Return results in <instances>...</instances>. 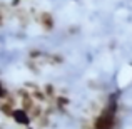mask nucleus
<instances>
[{"label":"nucleus","mask_w":132,"mask_h":129,"mask_svg":"<svg viewBox=\"0 0 132 129\" xmlns=\"http://www.w3.org/2000/svg\"><path fill=\"white\" fill-rule=\"evenodd\" d=\"M48 60H50V64H62L64 62V57H62L60 54H54V55H48Z\"/></svg>","instance_id":"nucleus-9"},{"label":"nucleus","mask_w":132,"mask_h":129,"mask_svg":"<svg viewBox=\"0 0 132 129\" xmlns=\"http://www.w3.org/2000/svg\"><path fill=\"white\" fill-rule=\"evenodd\" d=\"M3 22H5V17H0V27L3 25Z\"/></svg>","instance_id":"nucleus-11"},{"label":"nucleus","mask_w":132,"mask_h":129,"mask_svg":"<svg viewBox=\"0 0 132 129\" xmlns=\"http://www.w3.org/2000/svg\"><path fill=\"white\" fill-rule=\"evenodd\" d=\"M50 116H47V114H42V116L39 117V119H35L34 121V124L37 126V129H45V127H48L50 126Z\"/></svg>","instance_id":"nucleus-8"},{"label":"nucleus","mask_w":132,"mask_h":129,"mask_svg":"<svg viewBox=\"0 0 132 129\" xmlns=\"http://www.w3.org/2000/svg\"><path fill=\"white\" fill-rule=\"evenodd\" d=\"M27 114H29L30 121L34 123L35 119H39V117L44 114V104H39V102H35V106H34V107H32V109H30Z\"/></svg>","instance_id":"nucleus-5"},{"label":"nucleus","mask_w":132,"mask_h":129,"mask_svg":"<svg viewBox=\"0 0 132 129\" xmlns=\"http://www.w3.org/2000/svg\"><path fill=\"white\" fill-rule=\"evenodd\" d=\"M42 90L45 94V97H47V102H52V101L55 99V96H57V87H55L54 84H44L42 86Z\"/></svg>","instance_id":"nucleus-4"},{"label":"nucleus","mask_w":132,"mask_h":129,"mask_svg":"<svg viewBox=\"0 0 132 129\" xmlns=\"http://www.w3.org/2000/svg\"><path fill=\"white\" fill-rule=\"evenodd\" d=\"M0 129H2V127H0Z\"/></svg>","instance_id":"nucleus-12"},{"label":"nucleus","mask_w":132,"mask_h":129,"mask_svg":"<svg viewBox=\"0 0 132 129\" xmlns=\"http://www.w3.org/2000/svg\"><path fill=\"white\" fill-rule=\"evenodd\" d=\"M13 111H15V106L9 104L7 101H0V114H3V116L9 117V119H12Z\"/></svg>","instance_id":"nucleus-6"},{"label":"nucleus","mask_w":132,"mask_h":129,"mask_svg":"<svg viewBox=\"0 0 132 129\" xmlns=\"http://www.w3.org/2000/svg\"><path fill=\"white\" fill-rule=\"evenodd\" d=\"M22 0H10V7H20Z\"/></svg>","instance_id":"nucleus-10"},{"label":"nucleus","mask_w":132,"mask_h":129,"mask_svg":"<svg viewBox=\"0 0 132 129\" xmlns=\"http://www.w3.org/2000/svg\"><path fill=\"white\" fill-rule=\"evenodd\" d=\"M30 96L34 97V101L35 102H39V104H47V97H45V94H44V90H42V87H35V89L30 92Z\"/></svg>","instance_id":"nucleus-7"},{"label":"nucleus","mask_w":132,"mask_h":129,"mask_svg":"<svg viewBox=\"0 0 132 129\" xmlns=\"http://www.w3.org/2000/svg\"><path fill=\"white\" fill-rule=\"evenodd\" d=\"M37 24L40 25V29L45 30V32H52L55 27V20H54V15L50 12H40L37 15Z\"/></svg>","instance_id":"nucleus-1"},{"label":"nucleus","mask_w":132,"mask_h":129,"mask_svg":"<svg viewBox=\"0 0 132 129\" xmlns=\"http://www.w3.org/2000/svg\"><path fill=\"white\" fill-rule=\"evenodd\" d=\"M50 104L54 106L55 111H59V112H65V111L69 109V106H70V97L62 96V94H57V96H55V99L52 101Z\"/></svg>","instance_id":"nucleus-3"},{"label":"nucleus","mask_w":132,"mask_h":129,"mask_svg":"<svg viewBox=\"0 0 132 129\" xmlns=\"http://www.w3.org/2000/svg\"><path fill=\"white\" fill-rule=\"evenodd\" d=\"M12 121L15 124H19V126H25V127H29L30 124H32L29 114L23 109H20V107H15V111H13V114H12Z\"/></svg>","instance_id":"nucleus-2"}]
</instances>
